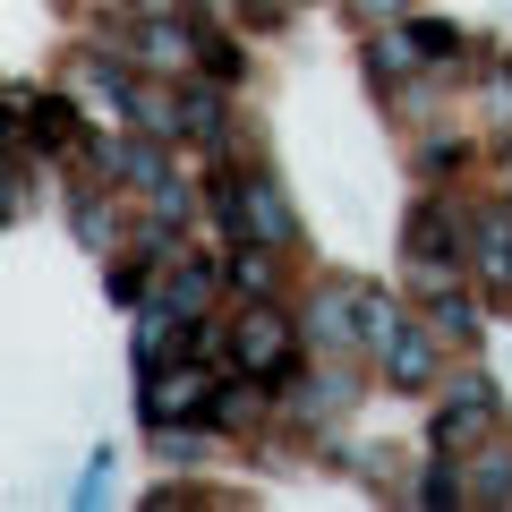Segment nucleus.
I'll list each match as a JSON object with an SVG mask.
<instances>
[{"mask_svg":"<svg viewBox=\"0 0 512 512\" xmlns=\"http://www.w3.org/2000/svg\"><path fill=\"white\" fill-rule=\"evenodd\" d=\"M214 410V376L205 367H154L146 376V419L171 427V419H205Z\"/></svg>","mask_w":512,"mask_h":512,"instance_id":"obj_2","label":"nucleus"},{"mask_svg":"<svg viewBox=\"0 0 512 512\" xmlns=\"http://www.w3.org/2000/svg\"><path fill=\"white\" fill-rule=\"evenodd\" d=\"M18 103L35 111V137H43V146H77V111L69 103H35V94H18Z\"/></svg>","mask_w":512,"mask_h":512,"instance_id":"obj_7","label":"nucleus"},{"mask_svg":"<svg viewBox=\"0 0 512 512\" xmlns=\"http://www.w3.org/2000/svg\"><path fill=\"white\" fill-rule=\"evenodd\" d=\"M436 325L453 333V342H470V333H478V316H470V299H444V308H436Z\"/></svg>","mask_w":512,"mask_h":512,"instance_id":"obj_9","label":"nucleus"},{"mask_svg":"<svg viewBox=\"0 0 512 512\" xmlns=\"http://www.w3.org/2000/svg\"><path fill=\"white\" fill-rule=\"evenodd\" d=\"M478 265H487L495 282H512V214H487V222H478Z\"/></svg>","mask_w":512,"mask_h":512,"instance_id":"obj_6","label":"nucleus"},{"mask_svg":"<svg viewBox=\"0 0 512 512\" xmlns=\"http://www.w3.org/2000/svg\"><path fill=\"white\" fill-rule=\"evenodd\" d=\"M384 376H393V384H427V376H436V350H427L419 325L393 333V350H384Z\"/></svg>","mask_w":512,"mask_h":512,"instance_id":"obj_5","label":"nucleus"},{"mask_svg":"<svg viewBox=\"0 0 512 512\" xmlns=\"http://www.w3.org/2000/svg\"><path fill=\"white\" fill-rule=\"evenodd\" d=\"M231 282H239V291H248V299H256V291H265V282H274V265H265V256H256V248H248V256H239V265H231Z\"/></svg>","mask_w":512,"mask_h":512,"instance_id":"obj_8","label":"nucleus"},{"mask_svg":"<svg viewBox=\"0 0 512 512\" xmlns=\"http://www.w3.org/2000/svg\"><path fill=\"white\" fill-rule=\"evenodd\" d=\"M231 359L248 367V376H282V367H291V325H282L274 308H248L231 325Z\"/></svg>","mask_w":512,"mask_h":512,"instance_id":"obj_3","label":"nucleus"},{"mask_svg":"<svg viewBox=\"0 0 512 512\" xmlns=\"http://www.w3.org/2000/svg\"><path fill=\"white\" fill-rule=\"evenodd\" d=\"M222 222L239 239H265V248H291V214L265 180H222Z\"/></svg>","mask_w":512,"mask_h":512,"instance_id":"obj_1","label":"nucleus"},{"mask_svg":"<svg viewBox=\"0 0 512 512\" xmlns=\"http://www.w3.org/2000/svg\"><path fill=\"white\" fill-rule=\"evenodd\" d=\"M487 427H495V393L487 384H461V402H444V419H436V444L461 453V444H478Z\"/></svg>","mask_w":512,"mask_h":512,"instance_id":"obj_4","label":"nucleus"}]
</instances>
